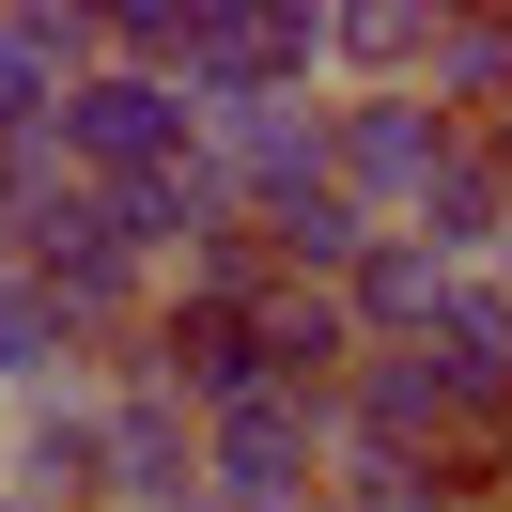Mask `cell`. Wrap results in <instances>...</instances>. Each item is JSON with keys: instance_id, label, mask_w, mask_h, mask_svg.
Listing matches in <instances>:
<instances>
[{"instance_id": "8fae6325", "label": "cell", "mask_w": 512, "mask_h": 512, "mask_svg": "<svg viewBox=\"0 0 512 512\" xmlns=\"http://www.w3.org/2000/svg\"><path fill=\"white\" fill-rule=\"evenodd\" d=\"M388 233H419L435 264H497V233H512V187H497V156H481V140H450V171H435V187H419Z\"/></svg>"}, {"instance_id": "5bb4252c", "label": "cell", "mask_w": 512, "mask_h": 512, "mask_svg": "<svg viewBox=\"0 0 512 512\" xmlns=\"http://www.w3.org/2000/svg\"><path fill=\"white\" fill-rule=\"evenodd\" d=\"M419 94H435L450 109V125H497V109H512V16H435V63H419Z\"/></svg>"}, {"instance_id": "8992f818", "label": "cell", "mask_w": 512, "mask_h": 512, "mask_svg": "<svg viewBox=\"0 0 512 512\" xmlns=\"http://www.w3.org/2000/svg\"><path fill=\"white\" fill-rule=\"evenodd\" d=\"M388 357H419L435 404L466 419V435H497V419H512V280H497V264H450L435 311H419V342H388Z\"/></svg>"}, {"instance_id": "ba28073f", "label": "cell", "mask_w": 512, "mask_h": 512, "mask_svg": "<svg viewBox=\"0 0 512 512\" xmlns=\"http://www.w3.org/2000/svg\"><path fill=\"white\" fill-rule=\"evenodd\" d=\"M109 388V497L94 512H202V419L156 373H94Z\"/></svg>"}, {"instance_id": "6da1fadb", "label": "cell", "mask_w": 512, "mask_h": 512, "mask_svg": "<svg viewBox=\"0 0 512 512\" xmlns=\"http://www.w3.org/2000/svg\"><path fill=\"white\" fill-rule=\"evenodd\" d=\"M16 264H32L47 295H63V326L94 342V373L140 342V311H156V264L125 249V218H109V187H78V171H32V218H16Z\"/></svg>"}, {"instance_id": "9c48e42d", "label": "cell", "mask_w": 512, "mask_h": 512, "mask_svg": "<svg viewBox=\"0 0 512 512\" xmlns=\"http://www.w3.org/2000/svg\"><path fill=\"white\" fill-rule=\"evenodd\" d=\"M202 171L233 187V218L311 202V187H326V94H295V109H218V125H202Z\"/></svg>"}, {"instance_id": "7c38bea8", "label": "cell", "mask_w": 512, "mask_h": 512, "mask_svg": "<svg viewBox=\"0 0 512 512\" xmlns=\"http://www.w3.org/2000/svg\"><path fill=\"white\" fill-rule=\"evenodd\" d=\"M94 373V342L63 326V295L32 280V264H0V404H32V388H78Z\"/></svg>"}, {"instance_id": "3957f363", "label": "cell", "mask_w": 512, "mask_h": 512, "mask_svg": "<svg viewBox=\"0 0 512 512\" xmlns=\"http://www.w3.org/2000/svg\"><path fill=\"white\" fill-rule=\"evenodd\" d=\"M171 156H202V109L171 78H125V63H94L63 94V125H47V171H78V187H140Z\"/></svg>"}, {"instance_id": "9a60e30c", "label": "cell", "mask_w": 512, "mask_h": 512, "mask_svg": "<svg viewBox=\"0 0 512 512\" xmlns=\"http://www.w3.org/2000/svg\"><path fill=\"white\" fill-rule=\"evenodd\" d=\"M32 171L47 156H0V264H16V218H32Z\"/></svg>"}, {"instance_id": "5b68a950", "label": "cell", "mask_w": 512, "mask_h": 512, "mask_svg": "<svg viewBox=\"0 0 512 512\" xmlns=\"http://www.w3.org/2000/svg\"><path fill=\"white\" fill-rule=\"evenodd\" d=\"M450 140L466 125H450L435 94H326V187H342L357 218H404V202L450 171Z\"/></svg>"}, {"instance_id": "e0dca14e", "label": "cell", "mask_w": 512, "mask_h": 512, "mask_svg": "<svg viewBox=\"0 0 512 512\" xmlns=\"http://www.w3.org/2000/svg\"><path fill=\"white\" fill-rule=\"evenodd\" d=\"M466 512H497V497H466Z\"/></svg>"}, {"instance_id": "7a4b0ae2", "label": "cell", "mask_w": 512, "mask_h": 512, "mask_svg": "<svg viewBox=\"0 0 512 512\" xmlns=\"http://www.w3.org/2000/svg\"><path fill=\"white\" fill-rule=\"evenodd\" d=\"M171 94H187L202 125H218V109H295V94H326V16H311V0H187Z\"/></svg>"}, {"instance_id": "4fadbf2b", "label": "cell", "mask_w": 512, "mask_h": 512, "mask_svg": "<svg viewBox=\"0 0 512 512\" xmlns=\"http://www.w3.org/2000/svg\"><path fill=\"white\" fill-rule=\"evenodd\" d=\"M435 280H450V264L419 249V233H373V249H357V280H342V326H357V357L419 342V311H435Z\"/></svg>"}, {"instance_id": "277c9868", "label": "cell", "mask_w": 512, "mask_h": 512, "mask_svg": "<svg viewBox=\"0 0 512 512\" xmlns=\"http://www.w3.org/2000/svg\"><path fill=\"white\" fill-rule=\"evenodd\" d=\"M202 497L218 512H326V404L249 388V404L202 419Z\"/></svg>"}, {"instance_id": "2e32d148", "label": "cell", "mask_w": 512, "mask_h": 512, "mask_svg": "<svg viewBox=\"0 0 512 512\" xmlns=\"http://www.w3.org/2000/svg\"><path fill=\"white\" fill-rule=\"evenodd\" d=\"M481 497L512 512V419H497V435H481Z\"/></svg>"}, {"instance_id": "30bf717a", "label": "cell", "mask_w": 512, "mask_h": 512, "mask_svg": "<svg viewBox=\"0 0 512 512\" xmlns=\"http://www.w3.org/2000/svg\"><path fill=\"white\" fill-rule=\"evenodd\" d=\"M109 218H125V249L156 264V280H171V264H202L218 233H249V218H233V187H218L202 156H171V171H140V187H109Z\"/></svg>"}, {"instance_id": "52a82bcc", "label": "cell", "mask_w": 512, "mask_h": 512, "mask_svg": "<svg viewBox=\"0 0 512 512\" xmlns=\"http://www.w3.org/2000/svg\"><path fill=\"white\" fill-rule=\"evenodd\" d=\"M109 497V388H32L0 404V512H94Z\"/></svg>"}]
</instances>
